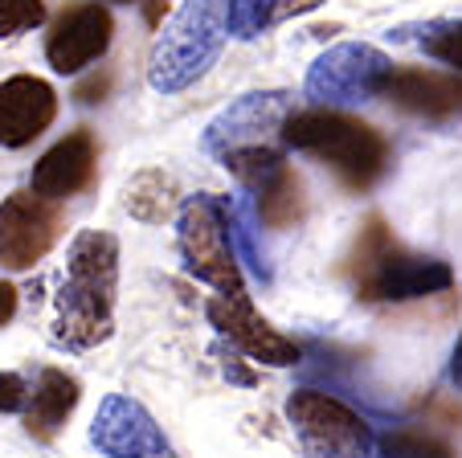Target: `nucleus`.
Instances as JSON below:
<instances>
[{
	"label": "nucleus",
	"mask_w": 462,
	"mask_h": 458,
	"mask_svg": "<svg viewBox=\"0 0 462 458\" xmlns=\"http://www.w3.org/2000/svg\"><path fill=\"white\" fill-rule=\"evenodd\" d=\"M115 291H119V242L103 229H87L74 238L66 258L53 340L66 352H90L106 344L115 332Z\"/></svg>",
	"instance_id": "nucleus-1"
},
{
	"label": "nucleus",
	"mask_w": 462,
	"mask_h": 458,
	"mask_svg": "<svg viewBox=\"0 0 462 458\" xmlns=\"http://www.w3.org/2000/svg\"><path fill=\"white\" fill-rule=\"evenodd\" d=\"M282 144L319 156L323 164H332L348 189H373L389 168V139L365 119L336 111V107H311V111H295L282 119Z\"/></svg>",
	"instance_id": "nucleus-2"
},
{
	"label": "nucleus",
	"mask_w": 462,
	"mask_h": 458,
	"mask_svg": "<svg viewBox=\"0 0 462 458\" xmlns=\"http://www.w3.org/2000/svg\"><path fill=\"white\" fill-rule=\"evenodd\" d=\"M348 275L356 286V299L368 303H413L454 286V270L442 258L402 250L381 217H373L360 229L356 250L348 258Z\"/></svg>",
	"instance_id": "nucleus-3"
},
{
	"label": "nucleus",
	"mask_w": 462,
	"mask_h": 458,
	"mask_svg": "<svg viewBox=\"0 0 462 458\" xmlns=\"http://www.w3.org/2000/svg\"><path fill=\"white\" fill-rule=\"evenodd\" d=\"M226 33V0H184L152 45L148 82L160 95L189 90L217 61Z\"/></svg>",
	"instance_id": "nucleus-4"
},
{
	"label": "nucleus",
	"mask_w": 462,
	"mask_h": 458,
	"mask_svg": "<svg viewBox=\"0 0 462 458\" xmlns=\"http://www.w3.org/2000/svg\"><path fill=\"white\" fill-rule=\"evenodd\" d=\"M176 242H180L184 270L192 278L209 283L221 299H237L245 294V278L237 266L234 242H229V221H226V201L197 192V197L180 201V221H176Z\"/></svg>",
	"instance_id": "nucleus-5"
},
{
	"label": "nucleus",
	"mask_w": 462,
	"mask_h": 458,
	"mask_svg": "<svg viewBox=\"0 0 462 458\" xmlns=\"http://www.w3.org/2000/svg\"><path fill=\"white\" fill-rule=\"evenodd\" d=\"M287 417L303 458H373L376 434L368 417L323 389H295L287 401Z\"/></svg>",
	"instance_id": "nucleus-6"
},
{
	"label": "nucleus",
	"mask_w": 462,
	"mask_h": 458,
	"mask_svg": "<svg viewBox=\"0 0 462 458\" xmlns=\"http://www.w3.org/2000/svg\"><path fill=\"white\" fill-rule=\"evenodd\" d=\"M393 70L397 66L376 45H365V42L332 45L307 70V98H315L319 107L368 103V98L384 95Z\"/></svg>",
	"instance_id": "nucleus-7"
},
{
	"label": "nucleus",
	"mask_w": 462,
	"mask_h": 458,
	"mask_svg": "<svg viewBox=\"0 0 462 458\" xmlns=\"http://www.w3.org/2000/svg\"><path fill=\"white\" fill-rule=\"evenodd\" d=\"M61 213L53 201L37 197L33 189H21L0 201V266L29 270L58 246Z\"/></svg>",
	"instance_id": "nucleus-8"
},
{
	"label": "nucleus",
	"mask_w": 462,
	"mask_h": 458,
	"mask_svg": "<svg viewBox=\"0 0 462 458\" xmlns=\"http://www.w3.org/2000/svg\"><path fill=\"white\" fill-rule=\"evenodd\" d=\"M90 442L106 458H176L172 442L164 438L156 417L135 397H123V393H111L98 406L95 422H90Z\"/></svg>",
	"instance_id": "nucleus-9"
},
{
	"label": "nucleus",
	"mask_w": 462,
	"mask_h": 458,
	"mask_svg": "<svg viewBox=\"0 0 462 458\" xmlns=\"http://www.w3.org/2000/svg\"><path fill=\"white\" fill-rule=\"evenodd\" d=\"M111 13L95 0H79V5L58 13L50 37H45V58L58 74H79V70H87L90 61H98L111 50Z\"/></svg>",
	"instance_id": "nucleus-10"
},
{
	"label": "nucleus",
	"mask_w": 462,
	"mask_h": 458,
	"mask_svg": "<svg viewBox=\"0 0 462 458\" xmlns=\"http://www.w3.org/2000/svg\"><path fill=\"white\" fill-rule=\"evenodd\" d=\"M205 315H209L213 328H217L237 352L250 356V360L271 364V369H291V364H299V344L291 336H282L279 328H271V323L254 312L250 294L213 299L209 307H205Z\"/></svg>",
	"instance_id": "nucleus-11"
},
{
	"label": "nucleus",
	"mask_w": 462,
	"mask_h": 458,
	"mask_svg": "<svg viewBox=\"0 0 462 458\" xmlns=\"http://www.w3.org/2000/svg\"><path fill=\"white\" fill-rule=\"evenodd\" d=\"M291 115V98L282 90H266V95H245L234 107L217 115L205 131V152L209 156H229L234 147L266 144L271 131H282V119Z\"/></svg>",
	"instance_id": "nucleus-12"
},
{
	"label": "nucleus",
	"mask_w": 462,
	"mask_h": 458,
	"mask_svg": "<svg viewBox=\"0 0 462 458\" xmlns=\"http://www.w3.org/2000/svg\"><path fill=\"white\" fill-rule=\"evenodd\" d=\"M95 168H98V144L87 127L70 131L66 139L45 152L42 160L33 164V192L45 201H66V197H79L82 189L95 184Z\"/></svg>",
	"instance_id": "nucleus-13"
},
{
	"label": "nucleus",
	"mask_w": 462,
	"mask_h": 458,
	"mask_svg": "<svg viewBox=\"0 0 462 458\" xmlns=\"http://www.w3.org/2000/svg\"><path fill=\"white\" fill-rule=\"evenodd\" d=\"M58 115V95L45 79L13 74L0 82V147H25Z\"/></svg>",
	"instance_id": "nucleus-14"
},
{
	"label": "nucleus",
	"mask_w": 462,
	"mask_h": 458,
	"mask_svg": "<svg viewBox=\"0 0 462 458\" xmlns=\"http://www.w3.org/2000/svg\"><path fill=\"white\" fill-rule=\"evenodd\" d=\"M397 111L421 115V119H454L462 115V79L458 74H442V70H393L389 87H384Z\"/></svg>",
	"instance_id": "nucleus-15"
},
{
	"label": "nucleus",
	"mask_w": 462,
	"mask_h": 458,
	"mask_svg": "<svg viewBox=\"0 0 462 458\" xmlns=\"http://www.w3.org/2000/svg\"><path fill=\"white\" fill-rule=\"evenodd\" d=\"M79 380L66 369H42L33 393L25 401V430L33 434L37 442L58 438V430L70 422L74 406H79Z\"/></svg>",
	"instance_id": "nucleus-16"
},
{
	"label": "nucleus",
	"mask_w": 462,
	"mask_h": 458,
	"mask_svg": "<svg viewBox=\"0 0 462 458\" xmlns=\"http://www.w3.org/2000/svg\"><path fill=\"white\" fill-rule=\"evenodd\" d=\"M123 197H127L131 217H140V221H148V225H160L180 209V184H176V176H168L164 168H148V173H140L127 184Z\"/></svg>",
	"instance_id": "nucleus-17"
},
{
	"label": "nucleus",
	"mask_w": 462,
	"mask_h": 458,
	"mask_svg": "<svg viewBox=\"0 0 462 458\" xmlns=\"http://www.w3.org/2000/svg\"><path fill=\"white\" fill-rule=\"evenodd\" d=\"M254 205H258L262 225H271V229H291V225L303 221V213H307L303 181H299L291 168H282V176L274 184H266V189L254 197Z\"/></svg>",
	"instance_id": "nucleus-18"
},
{
	"label": "nucleus",
	"mask_w": 462,
	"mask_h": 458,
	"mask_svg": "<svg viewBox=\"0 0 462 458\" xmlns=\"http://www.w3.org/2000/svg\"><path fill=\"white\" fill-rule=\"evenodd\" d=\"M226 160V168L237 176V184H242L250 197H258L266 184H274L282 176V168H291L287 160H282V152H274V147L266 144H250V147H234Z\"/></svg>",
	"instance_id": "nucleus-19"
},
{
	"label": "nucleus",
	"mask_w": 462,
	"mask_h": 458,
	"mask_svg": "<svg viewBox=\"0 0 462 458\" xmlns=\"http://www.w3.org/2000/svg\"><path fill=\"white\" fill-rule=\"evenodd\" d=\"M373 458H458V454L430 430H393L376 442Z\"/></svg>",
	"instance_id": "nucleus-20"
},
{
	"label": "nucleus",
	"mask_w": 462,
	"mask_h": 458,
	"mask_svg": "<svg viewBox=\"0 0 462 458\" xmlns=\"http://www.w3.org/2000/svg\"><path fill=\"white\" fill-rule=\"evenodd\" d=\"M410 33L430 58L446 61V66H454L462 74V21H430L421 29H405L402 37H410Z\"/></svg>",
	"instance_id": "nucleus-21"
},
{
	"label": "nucleus",
	"mask_w": 462,
	"mask_h": 458,
	"mask_svg": "<svg viewBox=\"0 0 462 458\" xmlns=\"http://www.w3.org/2000/svg\"><path fill=\"white\" fill-rule=\"evenodd\" d=\"M279 17V0H226V29L242 42L266 33Z\"/></svg>",
	"instance_id": "nucleus-22"
},
{
	"label": "nucleus",
	"mask_w": 462,
	"mask_h": 458,
	"mask_svg": "<svg viewBox=\"0 0 462 458\" xmlns=\"http://www.w3.org/2000/svg\"><path fill=\"white\" fill-rule=\"evenodd\" d=\"M45 21L42 0H0V37H17L29 33Z\"/></svg>",
	"instance_id": "nucleus-23"
},
{
	"label": "nucleus",
	"mask_w": 462,
	"mask_h": 458,
	"mask_svg": "<svg viewBox=\"0 0 462 458\" xmlns=\"http://www.w3.org/2000/svg\"><path fill=\"white\" fill-rule=\"evenodd\" d=\"M29 401V385L17 372H0V414H17Z\"/></svg>",
	"instance_id": "nucleus-24"
},
{
	"label": "nucleus",
	"mask_w": 462,
	"mask_h": 458,
	"mask_svg": "<svg viewBox=\"0 0 462 458\" xmlns=\"http://www.w3.org/2000/svg\"><path fill=\"white\" fill-rule=\"evenodd\" d=\"M106 90H111V74H95V79H87L74 90V98L79 103H98V98H106Z\"/></svg>",
	"instance_id": "nucleus-25"
},
{
	"label": "nucleus",
	"mask_w": 462,
	"mask_h": 458,
	"mask_svg": "<svg viewBox=\"0 0 462 458\" xmlns=\"http://www.w3.org/2000/svg\"><path fill=\"white\" fill-rule=\"evenodd\" d=\"M13 315H17V286L0 283V323H9Z\"/></svg>",
	"instance_id": "nucleus-26"
},
{
	"label": "nucleus",
	"mask_w": 462,
	"mask_h": 458,
	"mask_svg": "<svg viewBox=\"0 0 462 458\" xmlns=\"http://www.w3.org/2000/svg\"><path fill=\"white\" fill-rule=\"evenodd\" d=\"M323 0H279V17H303V13L319 9Z\"/></svg>",
	"instance_id": "nucleus-27"
},
{
	"label": "nucleus",
	"mask_w": 462,
	"mask_h": 458,
	"mask_svg": "<svg viewBox=\"0 0 462 458\" xmlns=\"http://www.w3.org/2000/svg\"><path fill=\"white\" fill-rule=\"evenodd\" d=\"M450 380H454V389H462V336L450 352Z\"/></svg>",
	"instance_id": "nucleus-28"
},
{
	"label": "nucleus",
	"mask_w": 462,
	"mask_h": 458,
	"mask_svg": "<svg viewBox=\"0 0 462 458\" xmlns=\"http://www.w3.org/2000/svg\"><path fill=\"white\" fill-rule=\"evenodd\" d=\"M168 13V0H148V9H143V17H148V25H160Z\"/></svg>",
	"instance_id": "nucleus-29"
},
{
	"label": "nucleus",
	"mask_w": 462,
	"mask_h": 458,
	"mask_svg": "<svg viewBox=\"0 0 462 458\" xmlns=\"http://www.w3.org/2000/svg\"><path fill=\"white\" fill-rule=\"evenodd\" d=\"M115 5H131V0H115Z\"/></svg>",
	"instance_id": "nucleus-30"
}]
</instances>
